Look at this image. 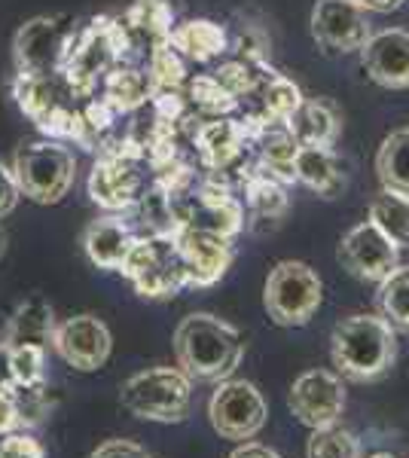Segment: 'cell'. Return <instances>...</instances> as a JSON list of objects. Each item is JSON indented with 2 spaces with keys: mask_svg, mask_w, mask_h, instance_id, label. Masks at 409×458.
Instances as JSON below:
<instances>
[{
  "mask_svg": "<svg viewBox=\"0 0 409 458\" xmlns=\"http://www.w3.org/2000/svg\"><path fill=\"white\" fill-rule=\"evenodd\" d=\"M296 183L309 187L321 199H337L345 190V172H342L333 147H306L300 144L294 159Z\"/></svg>",
  "mask_w": 409,
  "mask_h": 458,
  "instance_id": "obj_23",
  "label": "cell"
},
{
  "mask_svg": "<svg viewBox=\"0 0 409 458\" xmlns=\"http://www.w3.org/2000/svg\"><path fill=\"white\" fill-rule=\"evenodd\" d=\"M302 98H306V95H302V89L296 86L294 80L272 71L269 77H266V83L260 86V92L254 95V101H257L254 110H260L269 123H287L290 116H294V110L300 107Z\"/></svg>",
  "mask_w": 409,
  "mask_h": 458,
  "instance_id": "obj_32",
  "label": "cell"
},
{
  "mask_svg": "<svg viewBox=\"0 0 409 458\" xmlns=\"http://www.w3.org/2000/svg\"><path fill=\"white\" fill-rule=\"evenodd\" d=\"M361 68L376 86L400 92L409 89V31L406 28H382L373 31L361 47Z\"/></svg>",
  "mask_w": 409,
  "mask_h": 458,
  "instance_id": "obj_16",
  "label": "cell"
},
{
  "mask_svg": "<svg viewBox=\"0 0 409 458\" xmlns=\"http://www.w3.org/2000/svg\"><path fill=\"white\" fill-rule=\"evenodd\" d=\"M376 306L397 334H409V266L400 263L379 282Z\"/></svg>",
  "mask_w": 409,
  "mask_h": 458,
  "instance_id": "obj_33",
  "label": "cell"
},
{
  "mask_svg": "<svg viewBox=\"0 0 409 458\" xmlns=\"http://www.w3.org/2000/svg\"><path fill=\"white\" fill-rule=\"evenodd\" d=\"M192 379L181 367H150L123 382L120 403L144 422H183L190 416Z\"/></svg>",
  "mask_w": 409,
  "mask_h": 458,
  "instance_id": "obj_6",
  "label": "cell"
},
{
  "mask_svg": "<svg viewBox=\"0 0 409 458\" xmlns=\"http://www.w3.org/2000/svg\"><path fill=\"white\" fill-rule=\"evenodd\" d=\"M13 101L34 125L43 120L55 105L73 101L58 73H19L13 80Z\"/></svg>",
  "mask_w": 409,
  "mask_h": 458,
  "instance_id": "obj_25",
  "label": "cell"
},
{
  "mask_svg": "<svg viewBox=\"0 0 409 458\" xmlns=\"http://www.w3.org/2000/svg\"><path fill=\"white\" fill-rule=\"evenodd\" d=\"M254 157L257 165L266 174L278 177L281 183H296L294 177V159L300 150V141L294 138V131L287 129V123H272L254 138Z\"/></svg>",
  "mask_w": 409,
  "mask_h": 458,
  "instance_id": "obj_26",
  "label": "cell"
},
{
  "mask_svg": "<svg viewBox=\"0 0 409 458\" xmlns=\"http://www.w3.org/2000/svg\"><path fill=\"white\" fill-rule=\"evenodd\" d=\"M367 220L376 229H382L397 248H409V196L379 190L373 202H370Z\"/></svg>",
  "mask_w": 409,
  "mask_h": 458,
  "instance_id": "obj_31",
  "label": "cell"
},
{
  "mask_svg": "<svg viewBox=\"0 0 409 458\" xmlns=\"http://www.w3.org/2000/svg\"><path fill=\"white\" fill-rule=\"evenodd\" d=\"M190 144L199 157V165H202L208 174H223L251 150V141H248V135H244L239 116L202 120L196 125V131L190 135Z\"/></svg>",
  "mask_w": 409,
  "mask_h": 458,
  "instance_id": "obj_17",
  "label": "cell"
},
{
  "mask_svg": "<svg viewBox=\"0 0 409 458\" xmlns=\"http://www.w3.org/2000/svg\"><path fill=\"white\" fill-rule=\"evenodd\" d=\"M120 276L129 278L132 287L147 300L175 297L187 287V269L175 235H138Z\"/></svg>",
  "mask_w": 409,
  "mask_h": 458,
  "instance_id": "obj_8",
  "label": "cell"
},
{
  "mask_svg": "<svg viewBox=\"0 0 409 458\" xmlns=\"http://www.w3.org/2000/svg\"><path fill=\"white\" fill-rule=\"evenodd\" d=\"M177 250H181L183 269H187V287H211L229 272L235 260V239L205 233V229L183 226L175 233Z\"/></svg>",
  "mask_w": 409,
  "mask_h": 458,
  "instance_id": "obj_15",
  "label": "cell"
},
{
  "mask_svg": "<svg viewBox=\"0 0 409 458\" xmlns=\"http://www.w3.org/2000/svg\"><path fill=\"white\" fill-rule=\"evenodd\" d=\"M138 235L141 233L132 226V220H125L123 214L107 211L83 229V239L80 242H83L89 263L107 272H120Z\"/></svg>",
  "mask_w": 409,
  "mask_h": 458,
  "instance_id": "obj_18",
  "label": "cell"
},
{
  "mask_svg": "<svg viewBox=\"0 0 409 458\" xmlns=\"http://www.w3.org/2000/svg\"><path fill=\"white\" fill-rule=\"evenodd\" d=\"M83 21L55 13V16L28 19L13 37V62L19 73H58L64 68L73 37Z\"/></svg>",
  "mask_w": 409,
  "mask_h": 458,
  "instance_id": "obj_9",
  "label": "cell"
},
{
  "mask_svg": "<svg viewBox=\"0 0 409 458\" xmlns=\"http://www.w3.org/2000/svg\"><path fill=\"white\" fill-rule=\"evenodd\" d=\"M269 406L254 382L223 379L208 401V419L223 440H254L266 425Z\"/></svg>",
  "mask_w": 409,
  "mask_h": 458,
  "instance_id": "obj_10",
  "label": "cell"
},
{
  "mask_svg": "<svg viewBox=\"0 0 409 458\" xmlns=\"http://www.w3.org/2000/svg\"><path fill=\"white\" fill-rule=\"evenodd\" d=\"M153 183L150 162L123 141L104 138L98 147V159L89 174V199L110 214H125L138 205V199Z\"/></svg>",
  "mask_w": 409,
  "mask_h": 458,
  "instance_id": "obj_4",
  "label": "cell"
},
{
  "mask_svg": "<svg viewBox=\"0 0 409 458\" xmlns=\"http://www.w3.org/2000/svg\"><path fill=\"white\" fill-rule=\"evenodd\" d=\"M330 358L342 379L376 382L397 360V330L382 315H348L330 334Z\"/></svg>",
  "mask_w": 409,
  "mask_h": 458,
  "instance_id": "obj_3",
  "label": "cell"
},
{
  "mask_svg": "<svg viewBox=\"0 0 409 458\" xmlns=\"http://www.w3.org/2000/svg\"><path fill=\"white\" fill-rule=\"evenodd\" d=\"M6 376L13 386H47V349L21 345L4 352Z\"/></svg>",
  "mask_w": 409,
  "mask_h": 458,
  "instance_id": "obj_36",
  "label": "cell"
},
{
  "mask_svg": "<svg viewBox=\"0 0 409 458\" xmlns=\"http://www.w3.org/2000/svg\"><path fill=\"white\" fill-rule=\"evenodd\" d=\"M337 260L342 263V269L352 272L354 278L379 284L391 269L400 266V248L394 245L382 229H376L370 220H363V224L352 226L339 239Z\"/></svg>",
  "mask_w": 409,
  "mask_h": 458,
  "instance_id": "obj_13",
  "label": "cell"
},
{
  "mask_svg": "<svg viewBox=\"0 0 409 458\" xmlns=\"http://www.w3.org/2000/svg\"><path fill=\"white\" fill-rule=\"evenodd\" d=\"M0 458H47L40 440L25 431H10L0 437Z\"/></svg>",
  "mask_w": 409,
  "mask_h": 458,
  "instance_id": "obj_39",
  "label": "cell"
},
{
  "mask_svg": "<svg viewBox=\"0 0 409 458\" xmlns=\"http://www.w3.org/2000/svg\"><path fill=\"white\" fill-rule=\"evenodd\" d=\"M376 177L382 190L409 196V125L394 129L376 150Z\"/></svg>",
  "mask_w": 409,
  "mask_h": 458,
  "instance_id": "obj_28",
  "label": "cell"
},
{
  "mask_svg": "<svg viewBox=\"0 0 409 458\" xmlns=\"http://www.w3.org/2000/svg\"><path fill=\"white\" fill-rule=\"evenodd\" d=\"M324 302V282L309 263H275L263 284V306L278 327H306Z\"/></svg>",
  "mask_w": 409,
  "mask_h": 458,
  "instance_id": "obj_7",
  "label": "cell"
},
{
  "mask_svg": "<svg viewBox=\"0 0 409 458\" xmlns=\"http://www.w3.org/2000/svg\"><path fill=\"white\" fill-rule=\"evenodd\" d=\"M244 336L239 327L211 312H192L175 327L177 367L192 382H223L239 370L244 358Z\"/></svg>",
  "mask_w": 409,
  "mask_h": 458,
  "instance_id": "obj_2",
  "label": "cell"
},
{
  "mask_svg": "<svg viewBox=\"0 0 409 458\" xmlns=\"http://www.w3.org/2000/svg\"><path fill=\"white\" fill-rule=\"evenodd\" d=\"M19 199H21V190L16 183V174H13V168L0 159V220H4L6 214L16 211Z\"/></svg>",
  "mask_w": 409,
  "mask_h": 458,
  "instance_id": "obj_40",
  "label": "cell"
},
{
  "mask_svg": "<svg viewBox=\"0 0 409 458\" xmlns=\"http://www.w3.org/2000/svg\"><path fill=\"white\" fill-rule=\"evenodd\" d=\"M4 250H6V233H4V226H0V257H4Z\"/></svg>",
  "mask_w": 409,
  "mask_h": 458,
  "instance_id": "obj_45",
  "label": "cell"
},
{
  "mask_svg": "<svg viewBox=\"0 0 409 458\" xmlns=\"http://www.w3.org/2000/svg\"><path fill=\"white\" fill-rule=\"evenodd\" d=\"M168 47L187 64H211L229 55V31L214 19H181L171 28Z\"/></svg>",
  "mask_w": 409,
  "mask_h": 458,
  "instance_id": "obj_19",
  "label": "cell"
},
{
  "mask_svg": "<svg viewBox=\"0 0 409 458\" xmlns=\"http://www.w3.org/2000/svg\"><path fill=\"white\" fill-rule=\"evenodd\" d=\"M287 406L306 428L337 425L345 410V382L333 370H309L290 386Z\"/></svg>",
  "mask_w": 409,
  "mask_h": 458,
  "instance_id": "obj_14",
  "label": "cell"
},
{
  "mask_svg": "<svg viewBox=\"0 0 409 458\" xmlns=\"http://www.w3.org/2000/svg\"><path fill=\"white\" fill-rule=\"evenodd\" d=\"M294 138L306 147H337L342 131V114L330 98H302L287 120Z\"/></svg>",
  "mask_w": 409,
  "mask_h": 458,
  "instance_id": "obj_22",
  "label": "cell"
},
{
  "mask_svg": "<svg viewBox=\"0 0 409 458\" xmlns=\"http://www.w3.org/2000/svg\"><path fill=\"white\" fill-rule=\"evenodd\" d=\"M269 49H272V40L260 21L239 19L233 31H229V53H233V58L263 64V62H269Z\"/></svg>",
  "mask_w": 409,
  "mask_h": 458,
  "instance_id": "obj_37",
  "label": "cell"
},
{
  "mask_svg": "<svg viewBox=\"0 0 409 458\" xmlns=\"http://www.w3.org/2000/svg\"><path fill=\"white\" fill-rule=\"evenodd\" d=\"M21 196L37 205H55L71 193L77 181V159L68 150V144L49 141H25L16 147L10 162Z\"/></svg>",
  "mask_w": 409,
  "mask_h": 458,
  "instance_id": "obj_5",
  "label": "cell"
},
{
  "mask_svg": "<svg viewBox=\"0 0 409 458\" xmlns=\"http://www.w3.org/2000/svg\"><path fill=\"white\" fill-rule=\"evenodd\" d=\"M55 312H52L49 300L40 293H31L28 300H21L16 312L10 315L0 336V352L21 349V345H37V349H47L55 336Z\"/></svg>",
  "mask_w": 409,
  "mask_h": 458,
  "instance_id": "obj_20",
  "label": "cell"
},
{
  "mask_svg": "<svg viewBox=\"0 0 409 458\" xmlns=\"http://www.w3.org/2000/svg\"><path fill=\"white\" fill-rule=\"evenodd\" d=\"M147 83H150V95H175V92H183L190 80V71H187V62L168 47V43H159L147 53Z\"/></svg>",
  "mask_w": 409,
  "mask_h": 458,
  "instance_id": "obj_30",
  "label": "cell"
},
{
  "mask_svg": "<svg viewBox=\"0 0 409 458\" xmlns=\"http://www.w3.org/2000/svg\"><path fill=\"white\" fill-rule=\"evenodd\" d=\"M309 31L324 53H361L373 25L370 13L358 0H315L309 16Z\"/></svg>",
  "mask_w": 409,
  "mask_h": 458,
  "instance_id": "obj_11",
  "label": "cell"
},
{
  "mask_svg": "<svg viewBox=\"0 0 409 458\" xmlns=\"http://www.w3.org/2000/svg\"><path fill=\"white\" fill-rule=\"evenodd\" d=\"M183 98H187L192 114H199L202 120L239 114V98L229 95L214 73H196V77H190L187 86H183Z\"/></svg>",
  "mask_w": 409,
  "mask_h": 458,
  "instance_id": "obj_29",
  "label": "cell"
},
{
  "mask_svg": "<svg viewBox=\"0 0 409 458\" xmlns=\"http://www.w3.org/2000/svg\"><path fill=\"white\" fill-rule=\"evenodd\" d=\"M367 13H394L406 4V0H358Z\"/></svg>",
  "mask_w": 409,
  "mask_h": 458,
  "instance_id": "obj_44",
  "label": "cell"
},
{
  "mask_svg": "<svg viewBox=\"0 0 409 458\" xmlns=\"http://www.w3.org/2000/svg\"><path fill=\"white\" fill-rule=\"evenodd\" d=\"M229 458H281L275 449H269V446H263V443H248L244 440L239 449H233V455Z\"/></svg>",
  "mask_w": 409,
  "mask_h": 458,
  "instance_id": "obj_43",
  "label": "cell"
},
{
  "mask_svg": "<svg viewBox=\"0 0 409 458\" xmlns=\"http://www.w3.org/2000/svg\"><path fill=\"white\" fill-rule=\"evenodd\" d=\"M89 458H150V453L135 440H107L98 449H92Z\"/></svg>",
  "mask_w": 409,
  "mask_h": 458,
  "instance_id": "obj_41",
  "label": "cell"
},
{
  "mask_svg": "<svg viewBox=\"0 0 409 458\" xmlns=\"http://www.w3.org/2000/svg\"><path fill=\"white\" fill-rule=\"evenodd\" d=\"M211 73L220 80V86L226 89L229 95L239 98V105H242V101L254 98L260 92V86L266 83V77L272 73V68H269V62L254 64V62H242V58H223Z\"/></svg>",
  "mask_w": 409,
  "mask_h": 458,
  "instance_id": "obj_34",
  "label": "cell"
},
{
  "mask_svg": "<svg viewBox=\"0 0 409 458\" xmlns=\"http://www.w3.org/2000/svg\"><path fill=\"white\" fill-rule=\"evenodd\" d=\"M132 40L129 31L123 28L120 16H95L86 25H80L77 37L64 68L58 71L64 89L77 105H86L89 98H95L101 89V80L107 77L116 64L129 62L132 64Z\"/></svg>",
  "mask_w": 409,
  "mask_h": 458,
  "instance_id": "obj_1",
  "label": "cell"
},
{
  "mask_svg": "<svg viewBox=\"0 0 409 458\" xmlns=\"http://www.w3.org/2000/svg\"><path fill=\"white\" fill-rule=\"evenodd\" d=\"M10 431H19V412L16 403H13V391H10V379L0 386V437Z\"/></svg>",
  "mask_w": 409,
  "mask_h": 458,
  "instance_id": "obj_42",
  "label": "cell"
},
{
  "mask_svg": "<svg viewBox=\"0 0 409 458\" xmlns=\"http://www.w3.org/2000/svg\"><path fill=\"white\" fill-rule=\"evenodd\" d=\"M120 21L129 31L132 55L141 47H147V53H150L159 43H168V34L177 21V6L171 0H132V6L123 13ZM141 55H144V49H141Z\"/></svg>",
  "mask_w": 409,
  "mask_h": 458,
  "instance_id": "obj_21",
  "label": "cell"
},
{
  "mask_svg": "<svg viewBox=\"0 0 409 458\" xmlns=\"http://www.w3.org/2000/svg\"><path fill=\"white\" fill-rule=\"evenodd\" d=\"M370 458H397V455H394V453H373Z\"/></svg>",
  "mask_w": 409,
  "mask_h": 458,
  "instance_id": "obj_46",
  "label": "cell"
},
{
  "mask_svg": "<svg viewBox=\"0 0 409 458\" xmlns=\"http://www.w3.org/2000/svg\"><path fill=\"white\" fill-rule=\"evenodd\" d=\"M52 349L73 370L95 373L107 364L110 352H114V336H110V327L98 315L83 312L64 318L58 324L55 336H52Z\"/></svg>",
  "mask_w": 409,
  "mask_h": 458,
  "instance_id": "obj_12",
  "label": "cell"
},
{
  "mask_svg": "<svg viewBox=\"0 0 409 458\" xmlns=\"http://www.w3.org/2000/svg\"><path fill=\"white\" fill-rule=\"evenodd\" d=\"M98 95L120 116H132L135 110L150 105V98H153L150 83H147V73L141 71L138 64H129V62L116 64V68L101 80Z\"/></svg>",
  "mask_w": 409,
  "mask_h": 458,
  "instance_id": "obj_27",
  "label": "cell"
},
{
  "mask_svg": "<svg viewBox=\"0 0 409 458\" xmlns=\"http://www.w3.org/2000/svg\"><path fill=\"white\" fill-rule=\"evenodd\" d=\"M10 391H13L16 412H19V428H37L47 422L49 406H52L47 386H13L10 382Z\"/></svg>",
  "mask_w": 409,
  "mask_h": 458,
  "instance_id": "obj_38",
  "label": "cell"
},
{
  "mask_svg": "<svg viewBox=\"0 0 409 458\" xmlns=\"http://www.w3.org/2000/svg\"><path fill=\"white\" fill-rule=\"evenodd\" d=\"M306 458H363V446L358 434L345 431L339 425H327L311 431Z\"/></svg>",
  "mask_w": 409,
  "mask_h": 458,
  "instance_id": "obj_35",
  "label": "cell"
},
{
  "mask_svg": "<svg viewBox=\"0 0 409 458\" xmlns=\"http://www.w3.org/2000/svg\"><path fill=\"white\" fill-rule=\"evenodd\" d=\"M239 196L244 202V214H248L244 226H251V229H254L257 224L275 226L287 214V205H290L287 183H281L278 177L266 174L260 165H257V172L242 183Z\"/></svg>",
  "mask_w": 409,
  "mask_h": 458,
  "instance_id": "obj_24",
  "label": "cell"
}]
</instances>
